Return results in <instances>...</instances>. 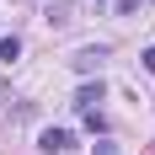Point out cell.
I'll use <instances>...</instances> for the list:
<instances>
[{
  "label": "cell",
  "mask_w": 155,
  "mask_h": 155,
  "mask_svg": "<svg viewBox=\"0 0 155 155\" xmlns=\"http://www.w3.org/2000/svg\"><path fill=\"white\" fill-rule=\"evenodd\" d=\"M70 144H75V139H70V128H43V139H38V150H43V155H64Z\"/></svg>",
  "instance_id": "1"
},
{
  "label": "cell",
  "mask_w": 155,
  "mask_h": 155,
  "mask_svg": "<svg viewBox=\"0 0 155 155\" xmlns=\"http://www.w3.org/2000/svg\"><path fill=\"white\" fill-rule=\"evenodd\" d=\"M102 59H107V48H80V54H75V70H80V75H96Z\"/></svg>",
  "instance_id": "2"
},
{
  "label": "cell",
  "mask_w": 155,
  "mask_h": 155,
  "mask_svg": "<svg viewBox=\"0 0 155 155\" xmlns=\"http://www.w3.org/2000/svg\"><path fill=\"white\" fill-rule=\"evenodd\" d=\"M96 102H102V80H96V86H80V91H75V107H80V112H96Z\"/></svg>",
  "instance_id": "3"
},
{
  "label": "cell",
  "mask_w": 155,
  "mask_h": 155,
  "mask_svg": "<svg viewBox=\"0 0 155 155\" xmlns=\"http://www.w3.org/2000/svg\"><path fill=\"white\" fill-rule=\"evenodd\" d=\"M16 54H21V43H16V38H0V59L11 64V59H16Z\"/></svg>",
  "instance_id": "4"
},
{
  "label": "cell",
  "mask_w": 155,
  "mask_h": 155,
  "mask_svg": "<svg viewBox=\"0 0 155 155\" xmlns=\"http://www.w3.org/2000/svg\"><path fill=\"white\" fill-rule=\"evenodd\" d=\"M91 155H118V144H112V139H102V144H91Z\"/></svg>",
  "instance_id": "5"
},
{
  "label": "cell",
  "mask_w": 155,
  "mask_h": 155,
  "mask_svg": "<svg viewBox=\"0 0 155 155\" xmlns=\"http://www.w3.org/2000/svg\"><path fill=\"white\" fill-rule=\"evenodd\" d=\"M144 70H150V75H155V48H144Z\"/></svg>",
  "instance_id": "6"
}]
</instances>
